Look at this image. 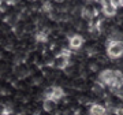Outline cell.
I'll return each instance as SVG.
<instances>
[{"instance_id":"obj_1","label":"cell","mask_w":123,"mask_h":115,"mask_svg":"<svg viewBox=\"0 0 123 115\" xmlns=\"http://www.w3.org/2000/svg\"><path fill=\"white\" fill-rule=\"evenodd\" d=\"M107 55L111 59H119L123 55V41H107Z\"/></svg>"},{"instance_id":"obj_2","label":"cell","mask_w":123,"mask_h":115,"mask_svg":"<svg viewBox=\"0 0 123 115\" xmlns=\"http://www.w3.org/2000/svg\"><path fill=\"white\" fill-rule=\"evenodd\" d=\"M116 77V70H111V69H105L104 71H101L98 75V84H101L103 86H110L111 82L115 80Z\"/></svg>"},{"instance_id":"obj_3","label":"cell","mask_w":123,"mask_h":115,"mask_svg":"<svg viewBox=\"0 0 123 115\" xmlns=\"http://www.w3.org/2000/svg\"><path fill=\"white\" fill-rule=\"evenodd\" d=\"M85 40L84 37L81 34H74L68 37V48L74 52V51H79V49L82 48V45H84Z\"/></svg>"},{"instance_id":"obj_4","label":"cell","mask_w":123,"mask_h":115,"mask_svg":"<svg viewBox=\"0 0 123 115\" xmlns=\"http://www.w3.org/2000/svg\"><path fill=\"white\" fill-rule=\"evenodd\" d=\"M68 64H70V59H67V58H64L63 55L59 53V55H56L53 58V62L51 66L53 69H56V70H66Z\"/></svg>"},{"instance_id":"obj_5","label":"cell","mask_w":123,"mask_h":115,"mask_svg":"<svg viewBox=\"0 0 123 115\" xmlns=\"http://www.w3.org/2000/svg\"><path fill=\"white\" fill-rule=\"evenodd\" d=\"M116 13H118V8H116V7H115L111 1L105 3V4H101V14H103L105 18L115 17V15H116Z\"/></svg>"},{"instance_id":"obj_6","label":"cell","mask_w":123,"mask_h":115,"mask_svg":"<svg viewBox=\"0 0 123 115\" xmlns=\"http://www.w3.org/2000/svg\"><path fill=\"white\" fill-rule=\"evenodd\" d=\"M105 107L101 106V104H97V103H93L92 106L89 107V115H105Z\"/></svg>"},{"instance_id":"obj_7","label":"cell","mask_w":123,"mask_h":115,"mask_svg":"<svg viewBox=\"0 0 123 115\" xmlns=\"http://www.w3.org/2000/svg\"><path fill=\"white\" fill-rule=\"evenodd\" d=\"M64 97V89L62 88V86H57V85H53V92H52V97H51V100H53V102L56 103L59 102L60 99Z\"/></svg>"},{"instance_id":"obj_8","label":"cell","mask_w":123,"mask_h":115,"mask_svg":"<svg viewBox=\"0 0 123 115\" xmlns=\"http://www.w3.org/2000/svg\"><path fill=\"white\" fill-rule=\"evenodd\" d=\"M55 108H56V103L53 102V100H49V99H44L43 100V111L52 112Z\"/></svg>"},{"instance_id":"obj_9","label":"cell","mask_w":123,"mask_h":115,"mask_svg":"<svg viewBox=\"0 0 123 115\" xmlns=\"http://www.w3.org/2000/svg\"><path fill=\"white\" fill-rule=\"evenodd\" d=\"M6 108H7V106H4V104H1V103H0V115H4Z\"/></svg>"},{"instance_id":"obj_10","label":"cell","mask_w":123,"mask_h":115,"mask_svg":"<svg viewBox=\"0 0 123 115\" xmlns=\"http://www.w3.org/2000/svg\"><path fill=\"white\" fill-rule=\"evenodd\" d=\"M116 115H123V106L120 107V108H118V111H116Z\"/></svg>"},{"instance_id":"obj_11","label":"cell","mask_w":123,"mask_h":115,"mask_svg":"<svg viewBox=\"0 0 123 115\" xmlns=\"http://www.w3.org/2000/svg\"><path fill=\"white\" fill-rule=\"evenodd\" d=\"M122 82H123V73H122Z\"/></svg>"},{"instance_id":"obj_12","label":"cell","mask_w":123,"mask_h":115,"mask_svg":"<svg viewBox=\"0 0 123 115\" xmlns=\"http://www.w3.org/2000/svg\"><path fill=\"white\" fill-rule=\"evenodd\" d=\"M122 7H123V0H122Z\"/></svg>"}]
</instances>
